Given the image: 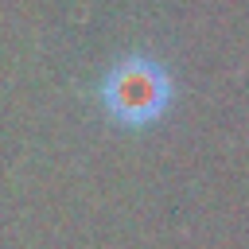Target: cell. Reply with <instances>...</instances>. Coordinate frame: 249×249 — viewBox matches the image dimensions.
Here are the masks:
<instances>
[{"label": "cell", "mask_w": 249, "mask_h": 249, "mask_svg": "<svg viewBox=\"0 0 249 249\" xmlns=\"http://www.w3.org/2000/svg\"><path fill=\"white\" fill-rule=\"evenodd\" d=\"M167 101H171L167 70L152 58L117 62L101 86V105L109 109L113 121H121L128 128H140V124H152L156 117H163Z\"/></svg>", "instance_id": "1"}]
</instances>
